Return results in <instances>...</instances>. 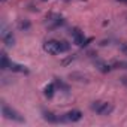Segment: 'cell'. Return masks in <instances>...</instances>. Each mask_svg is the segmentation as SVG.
Segmentation results:
<instances>
[{
	"label": "cell",
	"mask_w": 127,
	"mask_h": 127,
	"mask_svg": "<svg viewBox=\"0 0 127 127\" xmlns=\"http://www.w3.org/2000/svg\"><path fill=\"white\" fill-rule=\"evenodd\" d=\"M70 49L69 43L64 40H46L43 43V51L51 54V55H57V54H63V52H67Z\"/></svg>",
	"instance_id": "1"
},
{
	"label": "cell",
	"mask_w": 127,
	"mask_h": 127,
	"mask_svg": "<svg viewBox=\"0 0 127 127\" xmlns=\"http://www.w3.org/2000/svg\"><path fill=\"white\" fill-rule=\"evenodd\" d=\"M2 115H3L6 120L15 121V123H26L24 117H23L18 111H15L14 108H11L8 103H5V102H2Z\"/></svg>",
	"instance_id": "2"
},
{
	"label": "cell",
	"mask_w": 127,
	"mask_h": 127,
	"mask_svg": "<svg viewBox=\"0 0 127 127\" xmlns=\"http://www.w3.org/2000/svg\"><path fill=\"white\" fill-rule=\"evenodd\" d=\"M90 108H91L93 112H96L97 115H102V117H106V115L112 114V111H114V105L112 103H109V102H100V100L93 102L90 105Z\"/></svg>",
	"instance_id": "3"
},
{
	"label": "cell",
	"mask_w": 127,
	"mask_h": 127,
	"mask_svg": "<svg viewBox=\"0 0 127 127\" xmlns=\"http://www.w3.org/2000/svg\"><path fill=\"white\" fill-rule=\"evenodd\" d=\"M82 118V112L78 111V109H72L69 112H66L64 115H63V120H64V123H76Z\"/></svg>",
	"instance_id": "4"
},
{
	"label": "cell",
	"mask_w": 127,
	"mask_h": 127,
	"mask_svg": "<svg viewBox=\"0 0 127 127\" xmlns=\"http://www.w3.org/2000/svg\"><path fill=\"white\" fill-rule=\"evenodd\" d=\"M2 40L3 43H6L8 46H12L15 43V37L12 34V32H9L5 26H2Z\"/></svg>",
	"instance_id": "5"
},
{
	"label": "cell",
	"mask_w": 127,
	"mask_h": 127,
	"mask_svg": "<svg viewBox=\"0 0 127 127\" xmlns=\"http://www.w3.org/2000/svg\"><path fill=\"white\" fill-rule=\"evenodd\" d=\"M43 118L48 121V123H51V124H58V123H64V120H63V117H58V115H55V114H52V112H49V111H45L43 112Z\"/></svg>",
	"instance_id": "6"
},
{
	"label": "cell",
	"mask_w": 127,
	"mask_h": 127,
	"mask_svg": "<svg viewBox=\"0 0 127 127\" xmlns=\"http://www.w3.org/2000/svg\"><path fill=\"white\" fill-rule=\"evenodd\" d=\"M8 69L9 70H12V72H20V73H29V69L26 67V66H23V64H18V63H15V61H9V66H8Z\"/></svg>",
	"instance_id": "7"
},
{
	"label": "cell",
	"mask_w": 127,
	"mask_h": 127,
	"mask_svg": "<svg viewBox=\"0 0 127 127\" xmlns=\"http://www.w3.org/2000/svg\"><path fill=\"white\" fill-rule=\"evenodd\" d=\"M70 34H72V39H73V42L76 43V45H85L84 42H85V39H84V34L78 30V29H73L72 32H70Z\"/></svg>",
	"instance_id": "8"
},
{
	"label": "cell",
	"mask_w": 127,
	"mask_h": 127,
	"mask_svg": "<svg viewBox=\"0 0 127 127\" xmlns=\"http://www.w3.org/2000/svg\"><path fill=\"white\" fill-rule=\"evenodd\" d=\"M9 57L6 55V52H2V58H0V67L3 70H8V66H9Z\"/></svg>",
	"instance_id": "9"
},
{
	"label": "cell",
	"mask_w": 127,
	"mask_h": 127,
	"mask_svg": "<svg viewBox=\"0 0 127 127\" xmlns=\"http://www.w3.org/2000/svg\"><path fill=\"white\" fill-rule=\"evenodd\" d=\"M54 90H55V84L46 85V87H45V96H46L48 99H51V97L54 96Z\"/></svg>",
	"instance_id": "10"
},
{
	"label": "cell",
	"mask_w": 127,
	"mask_h": 127,
	"mask_svg": "<svg viewBox=\"0 0 127 127\" xmlns=\"http://www.w3.org/2000/svg\"><path fill=\"white\" fill-rule=\"evenodd\" d=\"M54 84L58 87V88H61V90H64V91H69V85L67 84H64L60 78H55V81H54Z\"/></svg>",
	"instance_id": "11"
},
{
	"label": "cell",
	"mask_w": 127,
	"mask_h": 127,
	"mask_svg": "<svg viewBox=\"0 0 127 127\" xmlns=\"http://www.w3.org/2000/svg\"><path fill=\"white\" fill-rule=\"evenodd\" d=\"M20 29L21 30H29L30 29V23L29 21H20Z\"/></svg>",
	"instance_id": "12"
},
{
	"label": "cell",
	"mask_w": 127,
	"mask_h": 127,
	"mask_svg": "<svg viewBox=\"0 0 127 127\" xmlns=\"http://www.w3.org/2000/svg\"><path fill=\"white\" fill-rule=\"evenodd\" d=\"M114 66L118 67V69H127V63H126V61H117Z\"/></svg>",
	"instance_id": "13"
},
{
	"label": "cell",
	"mask_w": 127,
	"mask_h": 127,
	"mask_svg": "<svg viewBox=\"0 0 127 127\" xmlns=\"http://www.w3.org/2000/svg\"><path fill=\"white\" fill-rule=\"evenodd\" d=\"M120 49H121V52H123L124 55H127V43H123V45L120 46Z\"/></svg>",
	"instance_id": "14"
},
{
	"label": "cell",
	"mask_w": 127,
	"mask_h": 127,
	"mask_svg": "<svg viewBox=\"0 0 127 127\" xmlns=\"http://www.w3.org/2000/svg\"><path fill=\"white\" fill-rule=\"evenodd\" d=\"M121 81H123V84H124V85H126V87H127V78H126V76H124V78H121Z\"/></svg>",
	"instance_id": "15"
},
{
	"label": "cell",
	"mask_w": 127,
	"mask_h": 127,
	"mask_svg": "<svg viewBox=\"0 0 127 127\" xmlns=\"http://www.w3.org/2000/svg\"><path fill=\"white\" fill-rule=\"evenodd\" d=\"M120 2H127V0H120Z\"/></svg>",
	"instance_id": "16"
},
{
	"label": "cell",
	"mask_w": 127,
	"mask_h": 127,
	"mask_svg": "<svg viewBox=\"0 0 127 127\" xmlns=\"http://www.w3.org/2000/svg\"><path fill=\"white\" fill-rule=\"evenodd\" d=\"M2 2H5V0H2Z\"/></svg>",
	"instance_id": "17"
}]
</instances>
